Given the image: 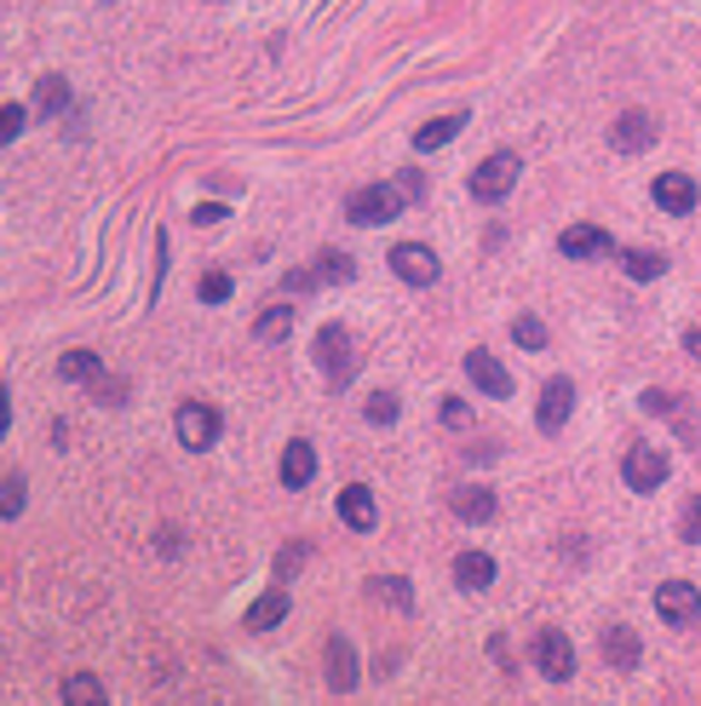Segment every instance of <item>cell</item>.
Instances as JSON below:
<instances>
[{"label": "cell", "mask_w": 701, "mask_h": 706, "mask_svg": "<svg viewBox=\"0 0 701 706\" xmlns=\"http://www.w3.org/2000/svg\"><path fill=\"white\" fill-rule=\"evenodd\" d=\"M460 127H465V115H438V121H425V127L414 132V150H420V155H425V150H443Z\"/></svg>", "instance_id": "484cf974"}, {"label": "cell", "mask_w": 701, "mask_h": 706, "mask_svg": "<svg viewBox=\"0 0 701 706\" xmlns=\"http://www.w3.org/2000/svg\"><path fill=\"white\" fill-rule=\"evenodd\" d=\"M655 615L667 626H695L701 621V592L690 581H661L655 586Z\"/></svg>", "instance_id": "52a82bcc"}, {"label": "cell", "mask_w": 701, "mask_h": 706, "mask_svg": "<svg viewBox=\"0 0 701 706\" xmlns=\"http://www.w3.org/2000/svg\"><path fill=\"white\" fill-rule=\"evenodd\" d=\"M224 219V208H213V201H208V208H196V224H219Z\"/></svg>", "instance_id": "ab89813d"}, {"label": "cell", "mask_w": 701, "mask_h": 706, "mask_svg": "<svg viewBox=\"0 0 701 706\" xmlns=\"http://www.w3.org/2000/svg\"><path fill=\"white\" fill-rule=\"evenodd\" d=\"M311 288H322L317 271H293V276H288V293H311Z\"/></svg>", "instance_id": "74e56055"}, {"label": "cell", "mask_w": 701, "mask_h": 706, "mask_svg": "<svg viewBox=\"0 0 701 706\" xmlns=\"http://www.w3.org/2000/svg\"><path fill=\"white\" fill-rule=\"evenodd\" d=\"M369 597L391 603L397 615H414V586H409L403 575H374V581H369Z\"/></svg>", "instance_id": "44dd1931"}, {"label": "cell", "mask_w": 701, "mask_h": 706, "mask_svg": "<svg viewBox=\"0 0 701 706\" xmlns=\"http://www.w3.org/2000/svg\"><path fill=\"white\" fill-rule=\"evenodd\" d=\"M403 208H409V201H403V190H397V184H362V190L346 195V219L362 224V230H369V224H391Z\"/></svg>", "instance_id": "7a4b0ae2"}, {"label": "cell", "mask_w": 701, "mask_h": 706, "mask_svg": "<svg viewBox=\"0 0 701 706\" xmlns=\"http://www.w3.org/2000/svg\"><path fill=\"white\" fill-rule=\"evenodd\" d=\"M23 121H29V110L23 104H0V150H7L18 132H23Z\"/></svg>", "instance_id": "836d02e7"}, {"label": "cell", "mask_w": 701, "mask_h": 706, "mask_svg": "<svg viewBox=\"0 0 701 706\" xmlns=\"http://www.w3.org/2000/svg\"><path fill=\"white\" fill-rule=\"evenodd\" d=\"M58 374H63V380H81V385H92V391L110 380L104 362H98L92 351H63V356H58Z\"/></svg>", "instance_id": "ffe728a7"}, {"label": "cell", "mask_w": 701, "mask_h": 706, "mask_svg": "<svg viewBox=\"0 0 701 706\" xmlns=\"http://www.w3.org/2000/svg\"><path fill=\"white\" fill-rule=\"evenodd\" d=\"M655 208L673 213V219L695 213V179H690V173H661V179H655Z\"/></svg>", "instance_id": "2e32d148"}, {"label": "cell", "mask_w": 701, "mask_h": 706, "mask_svg": "<svg viewBox=\"0 0 701 706\" xmlns=\"http://www.w3.org/2000/svg\"><path fill=\"white\" fill-rule=\"evenodd\" d=\"M306 557H311V546H306V541H288V546L277 552V581L288 586V581L299 575V563H306Z\"/></svg>", "instance_id": "4dcf8cb0"}, {"label": "cell", "mask_w": 701, "mask_h": 706, "mask_svg": "<svg viewBox=\"0 0 701 706\" xmlns=\"http://www.w3.org/2000/svg\"><path fill=\"white\" fill-rule=\"evenodd\" d=\"M679 541L701 546V494H690V500H684V512H679Z\"/></svg>", "instance_id": "d6a6232c"}, {"label": "cell", "mask_w": 701, "mask_h": 706, "mask_svg": "<svg viewBox=\"0 0 701 706\" xmlns=\"http://www.w3.org/2000/svg\"><path fill=\"white\" fill-rule=\"evenodd\" d=\"M563 259H598V253H610V230H598V224H575V230H563Z\"/></svg>", "instance_id": "d6986e66"}, {"label": "cell", "mask_w": 701, "mask_h": 706, "mask_svg": "<svg viewBox=\"0 0 701 706\" xmlns=\"http://www.w3.org/2000/svg\"><path fill=\"white\" fill-rule=\"evenodd\" d=\"M655 115H644V110H627L615 127H610V144L621 150V155H639V150H650L655 144Z\"/></svg>", "instance_id": "7c38bea8"}, {"label": "cell", "mask_w": 701, "mask_h": 706, "mask_svg": "<svg viewBox=\"0 0 701 706\" xmlns=\"http://www.w3.org/2000/svg\"><path fill=\"white\" fill-rule=\"evenodd\" d=\"M288 333H293V311H288V305H271V311H259V322H253V340L277 345V340H288Z\"/></svg>", "instance_id": "4316f807"}, {"label": "cell", "mask_w": 701, "mask_h": 706, "mask_svg": "<svg viewBox=\"0 0 701 706\" xmlns=\"http://www.w3.org/2000/svg\"><path fill=\"white\" fill-rule=\"evenodd\" d=\"M535 666H541V678H552V684L575 678V644L558 626H541L535 632Z\"/></svg>", "instance_id": "8992f818"}, {"label": "cell", "mask_w": 701, "mask_h": 706, "mask_svg": "<svg viewBox=\"0 0 701 706\" xmlns=\"http://www.w3.org/2000/svg\"><path fill=\"white\" fill-rule=\"evenodd\" d=\"M575 414V380H563V374H552L547 385H541V409H535V425L547 431V436H558L563 431V420Z\"/></svg>", "instance_id": "ba28073f"}, {"label": "cell", "mask_w": 701, "mask_h": 706, "mask_svg": "<svg viewBox=\"0 0 701 706\" xmlns=\"http://www.w3.org/2000/svg\"><path fill=\"white\" fill-rule=\"evenodd\" d=\"M362 414H369V425H397V414H403V409H397L391 391H374L369 402H362Z\"/></svg>", "instance_id": "f546056e"}, {"label": "cell", "mask_w": 701, "mask_h": 706, "mask_svg": "<svg viewBox=\"0 0 701 706\" xmlns=\"http://www.w3.org/2000/svg\"><path fill=\"white\" fill-rule=\"evenodd\" d=\"M23 500H29L23 477H18V471H7V477H0V517H18V512H23Z\"/></svg>", "instance_id": "f1b7e54d"}, {"label": "cell", "mask_w": 701, "mask_h": 706, "mask_svg": "<svg viewBox=\"0 0 701 706\" xmlns=\"http://www.w3.org/2000/svg\"><path fill=\"white\" fill-rule=\"evenodd\" d=\"M621 271H627L632 282H655V276L667 271V259L650 253V248H621Z\"/></svg>", "instance_id": "cb8c5ba5"}, {"label": "cell", "mask_w": 701, "mask_h": 706, "mask_svg": "<svg viewBox=\"0 0 701 706\" xmlns=\"http://www.w3.org/2000/svg\"><path fill=\"white\" fill-rule=\"evenodd\" d=\"M454 586L460 592H489L494 586V557L489 552H460L454 557Z\"/></svg>", "instance_id": "ac0fdd59"}, {"label": "cell", "mask_w": 701, "mask_h": 706, "mask_svg": "<svg viewBox=\"0 0 701 706\" xmlns=\"http://www.w3.org/2000/svg\"><path fill=\"white\" fill-rule=\"evenodd\" d=\"M518 173H523L518 150H494L489 161H478V173H472V201H489V208H494V201H507Z\"/></svg>", "instance_id": "3957f363"}, {"label": "cell", "mask_w": 701, "mask_h": 706, "mask_svg": "<svg viewBox=\"0 0 701 706\" xmlns=\"http://www.w3.org/2000/svg\"><path fill=\"white\" fill-rule=\"evenodd\" d=\"M63 110H70V81H63V75H41L36 81V115L47 121V115H63Z\"/></svg>", "instance_id": "603a6c76"}, {"label": "cell", "mask_w": 701, "mask_h": 706, "mask_svg": "<svg viewBox=\"0 0 701 706\" xmlns=\"http://www.w3.org/2000/svg\"><path fill=\"white\" fill-rule=\"evenodd\" d=\"M465 380H472L483 396H512V374H507V367H500V356H489L483 345L478 351H465Z\"/></svg>", "instance_id": "30bf717a"}, {"label": "cell", "mask_w": 701, "mask_h": 706, "mask_svg": "<svg viewBox=\"0 0 701 706\" xmlns=\"http://www.w3.org/2000/svg\"><path fill=\"white\" fill-rule=\"evenodd\" d=\"M282 615H288V592L277 586V592H264V597L253 603V609H248V632H271Z\"/></svg>", "instance_id": "d4e9b609"}, {"label": "cell", "mask_w": 701, "mask_h": 706, "mask_svg": "<svg viewBox=\"0 0 701 706\" xmlns=\"http://www.w3.org/2000/svg\"><path fill=\"white\" fill-rule=\"evenodd\" d=\"M7 425H12V391H0V436H7Z\"/></svg>", "instance_id": "f35d334b"}, {"label": "cell", "mask_w": 701, "mask_h": 706, "mask_svg": "<svg viewBox=\"0 0 701 706\" xmlns=\"http://www.w3.org/2000/svg\"><path fill=\"white\" fill-rule=\"evenodd\" d=\"M684 351H690V356H701V327H684Z\"/></svg>", "instance_id": "60d3db41"}, {"label": "cell", "mask_w": 701, "mask_h": 706, "mask_svg": "<svg viewBox=\"0 0 701 706\" xmlns=\"http://www.w3.org/2000/svg\"><path fill=\"white\" fill-rule=\"evenodd\" d=\"M391 271L403 276L409 288H431V282H438V253H431L425 242H397L391 248Z\"/></svg>", "instance_id": "9c48e42d"}, {"label": "cell", "mask_w": 701, "mask_h": 706, "mask_svg": "<svg viewBox=\"0 0 701 706\" xmlns=\"http://www.w3.org/2000/svg\"><path fill=\"white\" fill-rule=\"evenodd\" d=\"M317 367L333 391H346L357 380V351H351V333L340 322H322L317 327Z\"/></svg>", "instance_id": "6da1fadb"}, {"label": "cell", "mask_w": 701, "mask_h": 706, "mask_svg": "<svg viewBox=\"0 0 701 706\" xmlns=\"http://www.w3.org/2000/svg\"><path fill=\"white\" fill-rule=\"evenodd\" d=\"M311 477H317V448L306 443V436H293V443L282 448V483L288 488H311Z\"/></svg>", "instance_id": "e0dca14e"}, {"label": "cell", "mask_w": 701, "mask_h": 706, "mask_svg": "<svg viewBox=\"0 0 701 706\" xmlns=\"http://www.w3.org/2000/svg\"><path fill=\"white\" fill-rule=\"evenodd\" d=\"M196 293H202L208 305H224V299H230V276H224V271H208V276H202V288H196Z\"/></svg>", "instance_id": "e575fe53"}, {"label": "cell", "mask_w": 701, "mask_h": 706, "mask_svg": "<svg viewBox=\"0 0 701 706\" xmlns=\"http://www.w3.org/2000/svg\"><path fill=\"white\" fill-rule=\"evenodd\" d=\"M598 644H604V660L615 666V672H632V666H639L644 660V644H639V632H632V626H604V637H598Z\"/></svg>", "instance_id": "9a60e30c"}, {"label": "cell", "mask_w": 701, "mask_h": 706, "mask_svg": "<svg viewBox=\"0 0 701 706\" xmlns=\"http://www.w3.org/2000/svg\"><path fill=\"white\" fill-rule=\"evenodd\" d=\"M173 431H179V443H184V448L202 454V448L219 443V409H213V402H179Z\"/></svg>", "instance_id": "5b68a950"}, {"label": "cell", "mask_w": 701, "mask_h": 706, "mask_svg": "<svg viewBox=\"0 0 701 706\" xmlns=\"http://www.w3.org/2000/svg\"><path fill=\"white\" fill-rule=\"evenodd\" d=\"M512 340H518L523 351H547L552 333H547V322H541V316H529V311H523V316L512 322Z\"/></svg>", "instance_id": "83f0119b"}, {"label": "cell", "mask_w": 701, "mask_h": 706, "mask_svg": "<svg viewBox=\"0 0 701 706\" xmlns=\"http://www.w3.org/2000/svg\"><path fill=\"white\" fill-rule=\"evenodd\" d=\"M351 276H357V264L346 253H322L317 259V282H351Z\"/></svg>", "instance_id": "1f68e13d"}, {"label": "cell", "mask_w": 701, "mask_h": 706, "mask_svg": "<svg viewBox=\"0 0 701 706\" xmlns=\"http://www.w3.org/2000/svg\"><path fill=\"white\" fill-rule=\"evenodd\" d=\"M340 523L357 528V534H369L380 523V506H374V488L369 483H346L340 488Z\"/></svg>", "instance_id": "5bb4252c"}, {"label": "cell", "mask_w": 701, "mask_h": 706, "mask_svg": "<svg viewBox=\"0 0 701 706\" xmlns=\"http://www.w3.org/2000/svg\"><path fill=\"white\" fill-rule=\"evenodd\" d=\"M397 190L403 201H425V173H397Z\"/></svg>", "instance_id": "d590c367"}, {"label": "cell", "mask_w": 701, "mask_h": 706, "mask_svg": "<svg viewBox=\"0 0 701 706\" xmlns=\"http://www.w3.org/2000/svg\"><path fill=\"white\" fill-rule=\"evenodd\" d=\"M449 512H454L460 523H489V517L500 512V500H494V488H483V483H460V488H449Z\"/></svg>", "instance_id": "4fadbf2b"}, {"label": "cell", "mask_w": 701, "mask_h": 706, "mask_svg": "<svg viewBox=\"0 0 701 706\" xmlns=\"http://www.w3.org/2000/svg\"><path fill=\"white\" fill-rule=\"evenodd\" d=\"M465 420H472V414H465V402L449 396V402H443V425H465Z\"/></svg>", "instance_id": "8d00e7d4"}, {"label": "cell", "mask_w": 701, "mask_h": 706, "mask_svg": "<svg viewBox=\"0 0 701 706\" xmlns=\"http://www.w3.org/2000/svg\"><path fill=\"white\" fill-rule=\"evenodd\" d=\"M63 706H110V695L92 672H70V678H63Z\"/></svg>", "instance_id": "7402d4cb"}, {"label": "cell", "mask_w": 701, "mask_h": 706, "mask_svg": "<svg viewBox=\"0 0 701 706\" xmlns=\"http://www.w3.org/2000/svg\"><path fill=\"white\" fill-rule=\"evenodd\" d=\"M357 678H362V672H357L351 637H346V632H333V637H328V689H333V695H351Z\"/></svg>", "instance_id": "8fae6325"}, {"label": "cell", "mask_w": 701, "mask_h": 706, "mask_svg": "<svg viewBox=\"0 0 701 706\" xmlns=\"http://www.w3.org/2000/svg\"><path fill=\"white\" fill-rule=\"evenodd\" d=\"M667 454L661 448H650V443H632L627 454H621V477H627V488L632 494H655L661 483H667Z\"/></svg>", "instance_id": "277c9868"}]
</instances>
